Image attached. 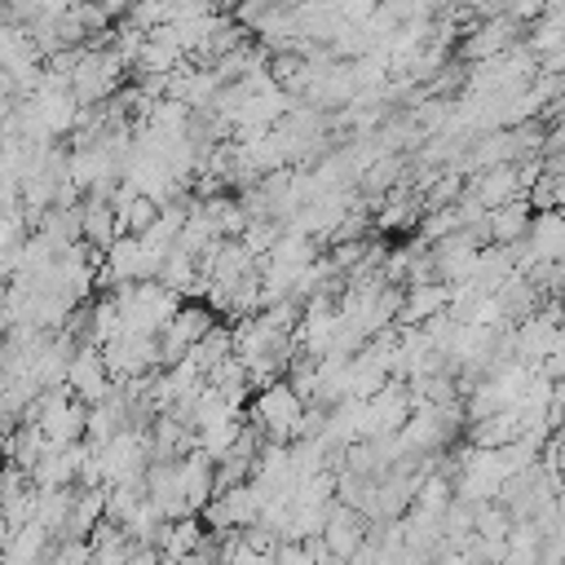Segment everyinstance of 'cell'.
<instances>
[{
  "instance_id": "6da1fadb",
  "label": "cell",
  "mask_w": 565,
  "mask_h": 565,
  "mask_svg": "<svg viewBox=\"0 0 565 565\" xmlns=\"http://www.w3.org/2000/svg\"><path fill=\"white\" fill-rule=\"evenodd\" d=\"M79 402H102L110 388H115V380H110V371H106V358H102V344H79L75 353H71V366H66V380H62Z\"/></svg>"
},
{
  "instance_id": "7a4b0ae2",
  "label": "cell",
  "mask_w": 565,
  "mask_h": 565,
  "mask_svg": "<svg viewBox=\"0 0 565 565\" xmlns=\"http://www.w3.org/2000/svg\"><path fill=\"white\" fill-rule=\"evenodd\" d=\"M256 419L274 433V437H291V433H305V397L291 388V384H269L260 397H256Z\"/></svg>"
},
{
  "instance_id": "3957f363",
  "label": "cell",
  "mask_w": 565,
  "mask_h": 565,
  "mask_svg": "<svg viewBox=\"0 0 565 565\" xmlns=\"http://www.w3.org/2000/svg\"><path fill=\"white\" fill-rule=\"evenodd\" d=\"M115 234H119V221H115V203H110L106 194H93V199L84 203V238H88L93 247H106Z\"/></svg>"
},
{
  "instance_id": "277c9868",
  "label": "cell",
  "mask_w": 565,
  "mask_h": 565,
  "mask_svg": "<svg viewBox=\"0 0 565 565\" xmlns=\"http://www.w3.org/2000/svg\"><path fill=\"white\" fill-rule=\"evenodd\" d=\"M446 300L441 287H415L411 300H406V318H433V309Z\"/></svg>"
}]
</instances>
